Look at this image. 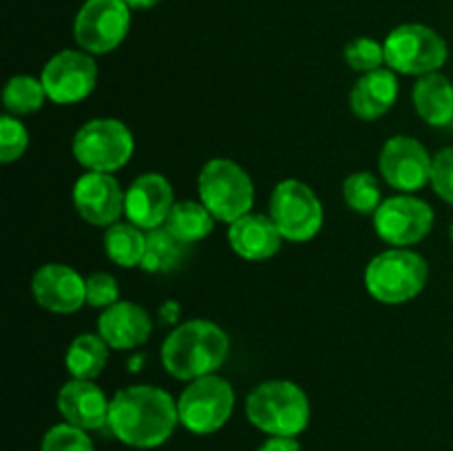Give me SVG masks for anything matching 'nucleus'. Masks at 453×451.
<instances>
[{
    "mask_svg": "<svg viewBox=\"0 0 453 451\" xmlns=\"http://www.w3.org/2000/svg\"><path fill=\"white\" fill-rule=\"evenodd\" d=\"M234 389L221 376L190 380L177 398L180 424L195 436H211L226 427L234 411Z\"/></svg>",
    "mask_w": 453,
    "mask_h": 451,
    "instance_id": "0eeeda50",
    "label": "nucleus"
},
{
    "mask_svg": "<svg viewBox=\"0 0 453 451\" xmlns=\"http://www.w3.org/2000/svg\"><path fill=\"white\" fill-rule=\"evenodd\" d=\"M146 250V233L131 221H118L104 233V252L119 268H140Z\"/></svg>",
    "mask_w": 453,
    "mask_h": 451,
    "instance_id": "b1692460",
    "label": "nucleus"
},
{
    "mask_svg": "<svg viewBox=\"0 0 453 451\" xmlns=\"http://www.w3.org/2000/svg\"><path fill=\"white\" fill-rule=\"evenodd\" d=\"M248 423L265 436L296 438L308 429L312 407L296 383L286 378L264 380L246 398Z\"/></svg>",
    "mask_w": 453,
    "mask_h": 451,
    "instance_id": "7ed1b4c3",
    "label": "nucleus"
},
{
    "mask_svg": "<svg viewBox=\"0 0 453 451\" xmlns=\"http://www.w3.org/2000/svg\"><path fill=\"white\" fill-rule=\"evenodd\" d=\"M49 100L47 91H44V84L40 78L34 75H13L7 80L3 91V104L7 109L9 115H31L35 111H40L44 106V102Z\"/></svg>",
    "mask_w": 453,
    "mask_h": 451,
    "instance_id": "a878e982",
    "label": "nucleus"
},
{
    "mask_svg": "<svg viewBox=\"0 0 453 451\" xmlns=\"http://www.w3.org/2000/svg\"><path fill=\"white\" fill-rule=\"evenodd\" d=\"M257 451H301V442L290 436H268Z\"/></svg>",
    "mask_w": 453,
    "mask_h": 451,
    "instance_id": "473e14b6",
    "label": "nucleus"
},
{
    "mask_svg": "<svg viewBox=\"0 0 453 451\" xmlns=\"http://www.w3.org/2000/svg\"><path fill=\"white\" fill-rule=\"evenodd\" d=\"M367 294L385 305H401L414 301L429 281V265L423 255L410 248H389L379 252L367 264L365 274Z\"/></svg>",
    "mask_w": 453,
    "mask_h": 451,
    "instance_id": "20e7f679",
    "label": "nucleus"
},
{
    "mask_svg": "<svg viewBox=\"0 0 453 451\" xmlns=\"http://www.w3.org/2000/svg\"><path fill=\"white\" fill-rule=\"evenodd\" d=\"M230 354V336L206 318L177 325L162 343V365L173 378L197 380L217 374Z\"/></svg>",
    "mask_w": 453,
    "mask_h": 451,
    "instance_id": "f03ea898",
    "label": "nucleus"
},
{
    "mask_svg": "<svg viewBox=\"0 0 453 451\" xmlns=\"http://www.w3.org/2000/svg\"><path fill=\"white\" fill-rule=\"evenodd\" d=\"M71 195H73L75 210L87 224L109 228L122 221L127 190H122L113 172L87 171L78 177Z\"/></svg>",
    "mask_w": 453,
    "mask_h": 451,
    "instance_id": "4468645a",
    "label": "nucleus"
},
{
    "mask_svg": "<svg viewBox=\"0 0 453 451\" xmlns=\"http://www.w3.org/2000/svg\"><path fill=\"white\" fill-rule=\"evenodd\" d=\"M29 146V131L16 115L4 113L0 118V162L13 164L25 155Z\"/></svg>",
    "mask_w": 453,
    "mask_h": 451,
    "instance_id": "c756f323",
    "label": "nucleus"
},
{
    "mask_svg": "<svg viewBox=\"0 0 453 451\" xmlns=\"http://www.w3.org/2000/svg\"><path fill=\"white\" fill-rule=\"evenodd\" d=\"M434 157L427 146L410 135H394L383 144L379 171L383 180L398 193L414 195L432 181Z\"/></svg>",
    "mask_w": 453,
    "mask_h": 451,
    "instance_id": "ddd939ff",
    "label": "nucleus"
},
{
    "mask_svg": "<svg viewBox=\"0 0 453 451\" xmlns=\"http://www.w3.org/2000/svg\"><path fill=\"white\" fill-rule=\"evenodd\" d=\"M31 296L51 314H73L87 305V277L66 264H44L31 277Z\"/></svg>",
    "mask_w": 453,
    "mask_h": 451,
    "instance_id": "2eb2a0df",
    "label": "nucleus"
},
{
    "mask_svg": "<svg viewBox=\"0 0 453 451\" xmlns=\"http://www.w3.org/2000/svg\"><path fill=\"white\" fill-rule=\"evenodd\" d=\"M228 243L246 261H268L281 250L283 237L270 215L248 212L228 226Z\"/></svg>",
    "mask_w": 453,
    "mask_h": 451,
    "instance_id": "6ab92c4d",
    "label": "nucleus"
},
{
    "mask_svg": "<svg viewBox=\"0 0 453 451\" xmlns=\"http://www.w3.org/2000/svg\"><path fill=\"white\" fill-rule=\"evenodd\" d=\"M199 202L217 221L233 224L255 206V184L237 162L226 157L208 159L197 177Z\"/></svg>",
    "mask_w": 453,
    "mask_h": 451,
    "instance_id": "39448f33",
    "label": "nucleus"
},
{
    "mask_svg": "<svg viewBox=\"0 0 453 451\" xmlns=\"http://www.w3.org/2000/svg\"><path fill=\"white\" fill-rule=\"evenodd\" d=\"M109 345L100 334L84 332L69 343L65 354V367L71 378L96 380L109 363Z\"/></svg>",
    "mask_w": 453,
    "mask_h": 451,
    "instance_id": "4be33fe9",
    "label": "nucleus"
},
{
    "mask_svg": "<svg viewBox=\"0 0 453 451\" xmlns=\"http://www.w3.org/2000/svg\"><path fill=\"white\" fill-rule=\"evenodd\" d=\"M345 65L357 73H372V71L383 69L385 65V47L374 38H357L348 42L343 51Z\"/></svg>",
    "mask_w": 453,
    "mask_h": 451,
    "instance_id": "cd10ccee",
    "label": "nucleus"
},
{
    "mask_svg": "<svg viewBox=\"0 0 453 451\" xmlns=\"http://www.w3.org/2000/svg\"><path fill=\"white\" fill-rule=\"evenodd\" d=\"M372 219H374L376 234L385 243L392 248H411L432 233L436 215L425 199L398 193L383 199Z\"/></svg>",
    "mask_w": 453,
    "mask_h": 451,
    "instance_id": "9b49d317",
    "label": "nucleus"
},
{
    "mask_svg": "<svg viewBox=\"0 0 453 451\" xmlns=\"http://www.w3.org/2000/svg\"><path fill=\"white\" fill-rule=\"evenodd\" d=\"M175 206V193L171 181L159 172H144L135 177L127 188L124 217L144 233L162 228L168 212Z\"/></svg>",
    "mask_w": 453,
    "mask_h": 451,
    "instance_id": "dca6fc26",
    "label": "nucleus"
},
{
    "mask_svg": "<svg viewBox=\"0 0 453 451\" xmlns=\"http://www.w3.org/2000/svg\"><path fill=\"white\" fill-rule=\"evenodd\" d=\"M131 29V9L124 0H84L73 20V38L82 51L104 56L115 51Z\"/></svg>",
    "mask_w": 453,
    "mask_h": 451,
    "instance_id": "9d476101",
    "label": "nucleus"
},
{
    "mask_svg": "<svg viewBox=\"0 0 453 451\" xmlns=\"http://www.w3.org/2000/svg\"><path fill=\"white\" fill-rule=\"evenodd\" d=\"M40 451H96V445L84 429L58 423L47 429L40 442Z\"/></svg>",
    "mask_w": 453,
    "mask_h": 451,
    "instance_id": "c85d7f7f",
    "label": "nucleus"
},
{
    "mask_svg": "<svg viewBox=\"0 0 453 451\" xmlns=\"http://www.w3.org/2000/svg\"><path fill=\"white\" fill-rule=\"evenodd\" d=\"M40 80L53 104H78L96 91L97 62L82 49H62L49 57Z\"/></svg>",
    "mask_w": 453,
    "mask_h": 451,
    "instance_id": "f8f14e48",
    "label": "nucleus"
},
{
    "mask_svg": "<svg viewBox=\"0 0 453 451\" xmlns=\"http://www.w3.org/2000/svg\"><path fill=\"white\" fill-rule=\"evenodd\" d=\"M270 219L281 237L292 243H305L323 228V203L319 195L301 180H283L270 195Z\"/></svg>",
    "mask_w": 453,
    "mask_h": 451,
    "instance_id": "1a4fd4ad",
    "label": "nucleus"
},
{
    "mask_svg": "<svg viewBox=\"0 0 453 451\" xmlns=\"http://www.w3.org/2000/svg\"><path fill=\"white\" fill-rule=\"evenodd\" d=\"M215 217L211 215V210L202 202L181 199V202H175V206L171 208L166 221H164V228L177 241H181L184 246H190V243H197L202 239H206L212 233V228H215Z\"/></svg>",
    "mask_w": 453,
    "mask_h": 451,
    "instance_id": "5701e85b",
    "label": "nucleus"
},
{
    "mask_svg": "<svg viewBox=\"0 0 453 451\" xmlns=\"http://www.w3.org/2000/svg\"><path fill=\"white\" fill-rule=\"evenodd\" d=\"M411 102L418 118L429 126L441 128L453 124V84L438 71L416 80Z\"/></svg>",
    "mask_w": 453,
    "mask_h": 451,
    "instance_id": "412c9836",
    "label": "nucleus"
},
{
    "mask_svg": "<svg viewBox=\"0 0 453 451\" xmlns=\"http://www.w3.org/2000/svg\"><path fill=\"white\" fill-rule=\"evenodd\" d=\"M119 301V283L109 272H93L87 277V305L106 310Z\"/></svg>",
    "mask_w": 453,
    "mask_h": 451,
    "instance_id": "7c9ffc66",
    "label": "nucleus"
},
{
    "mask_svg": "<svg viewBox=\"0 0 453 451\" xmlns=\"http://www.w3.org/2000/svg\"><path fill=\"white\" fill-rule=\"evenodd\" d=\"M429 184L442 202L453 203V146H447L434 155L432 181Z\"/></svg>",
    "mask_w": 453,
    "mask_h": 451,
    "instance_id": "2f4dec72",
    "label": "nucleus"
},
{
    "mask_svg": "<svg viewBox=\"0 0 453 451\" xmlns=\"http://www.w3.org/2000/svg\"><path fill=\"white\" fill-rule=\"evenodd\" d=\"M97 334L111 349H135L153 334V318L142 305L133 301H118L102 310L97 318Z\"/></svg>",
    "mask_w": 453,
    "mask_h": 451,
    "instance_id": "a211bd4d",
    "label": "nucleus"
},
{
    "mask_svg": "<svg viewBox=\"0 0 453 451\" xmlns=\"http://www.w3.org/2000/svg\"><path fill=\"white\" fill-rule=\"evenodd\" d=\"M343 199L349 210L358 212V215H374L383 203L379 180L367 171L352 172L343 181Z\"/></svg>",
    "mask_w": 453,
    "mask_h": 451,
    "instance_id": "bb28decb",
    "label": "nucleus"
},
{
    "mask_svg": "<svg viewBox=\"0 0 453 451\" xmlns=\"http://www.w3.org/2000/svg\"><path fill=\"white\" fill-rule=\"evenodd\" d=\"M398 100L396 71L379 69L358 78L349 91V109L363 122H374L392 111Z\"/></svg>",
    "mask_w": 453,
    "mask_h": 451,
    "instance_id": "aec40b11",
    "label": "nucleus"
},
{
    "mask_svg": "<svg viewBox=\"0 0 453 451\" xmlns=\"http://www.w3.org/2000/svg\"><path fill=\"white\" fill-rule=\"evenodd\" d=\"M449 237H451V243H453V221H451V228H449Z\"/></svg>",
    "mask_w": 453,
    "mask_h": 451,
    "instance_id": "f704fd0d",
    "label": "nucleus"
},
{
    "mask_svg": "<svg viewBox=\"0 0 453 451\" xmlns=\"http://www.w3.org/2000/svg\"><path fill=\"white\" fill-rule=\"evenodd\" d=\"M186 259V246L177 241L166 228H155L146 233V250L140 268L150 274H168L180 268Z\"/></svg>",
    "mask_w": 453,
    "mask_h": 451,
    "instance_id": "393cba45",
    "label": "nucleus"
},
{
    "mask_svg": "<svg viewBox=\"0 0 453 451\" xmlns=\"http://www.w3.org/2000/svg\"><path fill=\"white\" fill-rule=\"evenodd\" d=\"M180 424L177 401L155 385H131L111 398L109 432L131 449L166 445Z\"/></svg>",
    "mask_w": 453,
    "mask_h": 451,
    "instance_id": "f257e3e1",
    "label": "nucleus"
},
{
    "mask_svg": "<svg viewBox=\"0 0 453 451\" xmlns=\"http://www.w3.org/2000/svg\"><path fill=\"white\" fill-rule=\"evenodd\" d=\"M58 411L62 420L84 432H100L109 427L111 398L93 380L71 378L58 392Z\"/></svg>",
    "mask_w": 453,
    "mask_h": 451,
    "instance_id": "f3484780",
    "label": "nucleus"
},
{
    "mask_svg": "<svg viewBox=\"0 0 453 451\" xmlns=\"http://www.w3.org/2000/svg\"><path fill=\"white\" fill-rule=\"evenodd\" d=\"M385 65L403 75L436 73L449 57V47L436 29L420 22H407L389 31L383 42Z\"/></svg>",
    "mask_w": 453,
    "mask_h": 451,
    "instance_id": "6e6552de",
    "label": "nucleus"
},
{
    "mask_svg": "<svg viewBox=\"0 0 453 451\" xmlns=\"http://www.w3.org/2000/svg\"><path fill=\"white\" fill-rule=\"evenodd\" d=\"M75 162L91 172H115L131 162L135 140L131 128L115 118H93L71 140Z\"/></svg>",
    "mask_w": 453,
    "mask_h": 451,
    "instance_id": "423d86ee",
    "label": "nucleus"
},
{
    "mask_svg": "<svg viewBox=\"0 0 453 451\" xmlns=\"http://www.w3.org/2000/svg\"><path fill=\"white\" fill-rule=\"evenodd\" d=\"M128 4V9H153L159 0H124Z\"/></svg>",
    "mask_w": 453,
    "mask_h": 451,
    "instance_id": "72a5a7b5",
    "label": "nucleus"
}]
</instances>
